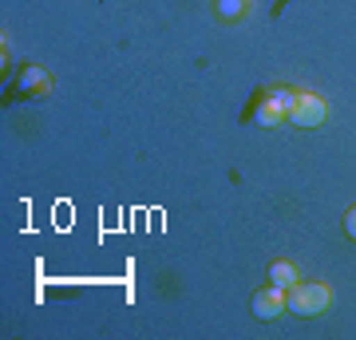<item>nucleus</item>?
<instances>
[{"mask_svg":"<svg viewBox=\"0 0 356 340\" xmlns=\"http://www.w3.org/2000/svg\"><path fill=\"white\" fill-rule=\"evenodd\" d=\"M297 103V88H269L261 95V107H257V123L261 127H285L289 123V111Z\"/></svg>","mask_w":356,"mask_h":340,"instance_id":"7ed1b4c3","label":"nucleus"},{"mask_svg":"<svg viewBox=\"0 0 356 340\" xmlns=\"http://www.w3.org/2000/svg\"><path fill=\"white\" fill-rule=\"evenodd\" d=\"M289 289H281V285H269V289L254 293V316L257 321H281L285 309H289Z\"/></svg>","mask_w":356,"mask_h":340,"instance_id":"20e7f679","label":"nucleus"},{"mask_svg":"<svg viewBox=\"0 0 356 340\" xmlns=\"http://www.w3.org/2000/svg\"><path fill=\"white\" fill-rule=\"evenodd\" d=\"M289 313L301 316V321H313V316H325L332 309V289L325 281H297L289 285Z\"/></svg>","mask_w":356,"mask_h":340,"instance_id":"f257e3e1","label":"nucleus"},{"mask_svg":"<svg viewBox=\"0 0 356 340\" xmlns=\"http://www.w3.org/2000/svg\"><path fill=\"white\" fill-rule=\"evenodd\" d=\"M344 234H348V241H356V206L344 214Z\"/></svg>","mask_w":356,"mask_h":340,"instance_id":"0eeeda50","label":"nucleus"},{"mask_svg":"<svg viewBox=\"0 0 356 340\" xmlns=\"http://www.w3.org/2000/svg\"><path fill=\"white\" fill-rule=\"evenodd\" d=\"M297 281H301V273H297V265H293V261H273V265H269V285L289 289V285H297Z\"/></svg>","mask_w":356,"mask_h":340,"instance_id":"39448f33","label":"nucleus"},{"mask_svg":"<svg viewBox=\"0 0 356 340\" xmlns=\"http://www.w3.org/2000/svg\"><path fill=\"white\" fill-rule=\"evenodd\" d=\"M245 8H250V0H214L218 20H242Z\"/></svg>","mask_w":356,"mask_h":340,"instance_id":"423d86ee","label":"nucleus"},{"mask_svg":"<svg viewBox=\"0 0 356 340\" xmlns=\"http://www.w3.org/2000/svg\"><path fill=\"white\" fill-rule=\"evenodd\" d=\"M329 123V99L317 95V91H297V103L289 111V127H301V131H313V127Z\"/></svg>","mask_w":356,"mask_h":340,"instance_id":"f03ea898","label":"nucleus"}]
</instances>
